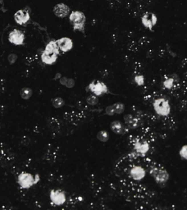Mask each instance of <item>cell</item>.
Wrapping results in <instances>:
<instances>
[{
  "mask_svg": "<svg viewBox=\"0 0 187 210\" xmlns=\"http://www.w3.org/2000/svg\"><path fill=\"white\" fill-rule=\"evenodd\" d=\"M135 84L139 86H141V85H144L145 83V78L142 75H137L135 76Z\"/></svg>",
  "mask_w": 187,
  "mask_h": 210,
  "instance_id": "25",
  "label": "cell"
},
{
  "mask_svg": "<svg viewBox=\"0 0 187 210\" xmlns=\"http://www.w3.org/2000/svg\"><path fill=\"white\" fill-rule=\"evenodd\" d=\"M60 83L67 88H72L75 85V80L72 78H67V77L63 76L60 78Z\"/></svg>",
  "mask_w": 187,
  "mask_h": 210,
  "instance_id": "19",
  "label": "cell"
},
{
  "mask_svg": "<svg viewBox=\"0 0 187 210\" xmlns=\"http://www.w3.org/2000/svg\"><path fill=\"white\" fill-rule=\"evenodd\" d=\"M54 14L60 18L66 17L70 13V8L64 3H58L54 7Z\"/></svg>",
  "mask_w": 187,
  "mask_h": 210,
  "instance_id": "13",
  "label": "cell"
},
{
  "mask_svg": "<svg viewBox=\"0 0 187 210\" xmlns=\"http://www.w3.org/2000/svg\"><path fill=\"white\" fill-rule=\"evenodd\" d=\"M52 104L53 106L56 108H60L62 107H63L65 104V102L63 100V98H60V97H57V98H54L52 100Z\"/></svg>",
  "mask_w": 187,
  "mask_h": 210,
  "instance_id": "21",
  "label": "cell"
},
{
  "mask_svg": "<svg viewBox=\"0 0 187 210\" xmlns=\"http://www.w3.org/2000/svg\"><path fill=\"white\" fill-rule=\"evenodd\" d=\"M88 88L96 96H101L108 91L106 84L101 81H93L89 85Z\"/></svg>",
  "mask_w": 187,
  "mask_h": 210,
  "instance_id": "6",
  "label": "cell"
},
{
  "mask_svg": "<svg viewBox=\"0 0 187 210\" xmlns=\"http://www.w3.org/2000/svg\"><path fill=\"white\" fill-rule=\"evenodd\" d=\"M86 102L88 104L90 105H96L99 102V98H98V96L96 95H90L89 97H87L86 98Z\"/></svg>",
  "mask_w": 187,
  "mask_h": 210,
  "instance_id": "23",
  "label": "cell"
},
{
  "mask_svg": "<svg viewBox=\"0 0 187 210\" xmlns=\"http://www.w3.org/2000/svg\"><path fill=\"white\" fill-rule=\"evenodd\" d=\"M40 181L39 175L34 176L29 172H21L17 177V183L22 189H30Z\"/></svg>",
  "mask_w": 187,
  "mask_h": 210,
  "instance_id": "1",
  "label": "cell"
},
{
  "mask_svg": "<svg viewBox=\"0 0 187 210\" xmlns=\"http://www.w3.org/2000/svg\"><path fill=\"white\" fill-rule=\"evenodd\" d=\"M59 48L58 45L57 44V41H54V40H51L50 42H48L47 44L46 47H45V49L44 51L48 52H52V53H56V54H59Z\"/></svg>",
  "mask_w": 187,
  "mask_h": 210,
  "instance_id": "17",
  "label": "cell"
},
{
  "mask_svg": "<svg viewBox=\"0 0 187 210\" xmlns=\"http://www.w3.org/2000/svg\"><path fill=\"white\" fill-rule=\"evenodd\" d=\"M146 175L145 170L140 166H135L130 171V176L135 181H140Z\"/></svg>",
  "mask_w": 187,
  "mask_h": 210,
  "instance_id": "11",
  "label": "cell"
},
{
  "mask_svg": "<svg viewBox=\"0 0 187 210\" xmlns=\"http://www.w3.org/2000/svg\"><path fill=\"white\" fill-rule=\"evenodd\" d=\"M14 19L18 25H24L30 20V13L27 10H19L15 13Z\"/></svg>",
  "mask_w": 187,
  "mask_h": 210,
  "instance_id": "12",
  "label": "cell"
},
{
  "mask_svg": "<svg viewBox=\"0 0 187 210\" xmlns=\"http://www.w3.org/2000/svg\"><path fill=\"white\" fill-rule=\"evenodd\" d=\"M58 54L56 53H52V52H46L44 50L43 53L41 54V60L42 62L44 63V64H47V65H52L54 64V62L57 61L58 59Z\"/></svg>",
  "mask_w": 187,
  "mask_h": 210,
  "instance_id": "15",
  "label": "cell"
},
{
  "mask_svg": "<svg viewBox=\"0 0 187 210\" xmlns=\"http://www.w3.org/2000/svg\"><path fill=\"white\" fill-rule=\"evenodd\" d=\"M8 40L15 45H22L25 40V35L19 30H13L8 35Z\"/></svg>",
  "mask_w": 187,
  "mask_h": 210,
  "instance_id": "7",
  "label": "cell"
},
{
  "mask_svg": "<svg viewBox=\"0 0 187 210\" xmlns=\"http://www.w3.org/2000/svg\"><path fill=\"white\" fill-rule=\"evenodd\" d=\"M113 105L114 110H115L116 114H121L125 110V105L121 104V103H116V104H114Z\"/></svg>",
  "mask_w": 187,
  "mask_h": 210,
  "instance_id": "22",
  "label": "cell"
},
{
  "mask_svg": "<svg viewBox=\"0 0 187 210\" xmlns=\"http://www.w3.org/2000/svg\"><path fill=\"white\" fill-rule=\"evenodd\" d=\"M49 198L51 202L54 205L61 206L66 202V194L61 190H52L49 194Z\"/></svg>",
  "mask_w": 187,
  "mask_h": 210,
  "instance_id": "5",
  "label": "cell"
},
{
  "mask_svg": "<svg viewBox=\"0 0 187 210\" xmlns=\"http://www.w3.org/2000/svg\"><path fill=\"white\" fill-rule=\"evenodd\" d=\"M124 121H125L126 126L128 128H131V129H135L142 125V122L140 118H136L131 114H127L124 117Z\"/></svg>",
  "mask_w": 187,
  "mask_h": 210,
  "instance_id": "8",
  "label": "cell"
},
{
  "mask_svg": "<svg viewBox=\"0 0 187 210\" xmlns=\"http://www.w3.org/2000/svg\"><path fill=\"white\" fill-rule=\"evenodd\" d=\"M110 128L115 134H117V135H123L127 132V127L119 121L112 122L110 124Z\"/></svg>",
  "mask_w": 187,
  "mask_h": 210,
  "instance_id": "16",
  "label": "cell"
},
{
  "mask_svg": "<svg viewBox=\"0 0 187 210\" xmlns=\"http://www.w3.org/2000/svg\"><path fill=\"white\" fill-rule=\"evenodd\" d=\"M154 109L159 116L167 117L171 112V106L165 98H157L154 102Z\"/></svg>",
  "mask_w": 187,
  "mask_h": 210,
  "instance_id": "4",
  "label": "cell"
},
{
  "mask_svg": "<svg viewBox=\"0 0 187 210\" xmlns=\"http://www.w3.org/2000/svg\"><path fill=\"white\" fill-rule=\"evenodd\" d=\"M141 21H142L143 25L146 28H149V30H152L153 26H155V24L157 22V17L154 13H147L142 17Z\"/></svg>",
  "mask_w": 187,
  "mask_h": 210,
  "instance_id": "10",
  "label": "cell"
},
{
  "mask_svg": "<svg viewBox=\"0 0 187 210\" xmlns=\"http://www.w3.org/2000/svg\"><path fill=\"white\" fill-rule=\"evenodd\" d=\"M179 154L182 159L187 160V144L183 145L179 151Z\"/></svg>",
  "mask_w": 187,
  "mask_h": 210,
  "instance_id": "24",
  "label": "cell"
},
{
  "mask_svg": "<svg viewBox=\"0 0 187 210\" xmlns=\"http://www.w3.org/2000/svg\"><path fill=\"white\" fill-rule=\"evenodd\" d=\"M97 138L101 142H107L109 139V134L106 131H100L97 134Z\"/></svg>",
  "mask_w": 187,
  "mask_h": 210,
  "instance_id": "20",
  "label": "cell"
},
{
  "mask_svg": "<svg viewBox=\"0 0 187 210\" xmlns=\"http://www.w3.org/2000/svg\"><path fill=\"white\" fill-rule=\"evenodd\" d=\"M134 150L135 152L140 154V155H144L147 153L149 150V145L146 141L145 140H137L134 144Z\"/></svg>",
  "mask_w": 187,
  "mask_h": 210,
  "instance_id": "14",
  "label": "cell"
},
{
  "mask_svg": "<svg viewBox=\"0 0 187 210\" xmlns=\"http://www.w3.org/2000/svg\"><path fill=\"white\" fill-rule=\"evenodd\" d=\"M174 84V79L173 78H168L166 79L164 81H163V85L165 88L167 89H172Z\"/></svg>",
  "mask_w": 187,
  "mask_h": 210,
  "instance_id": "26",
  "label": "cell"
},
{
  "mask_svg": "<svg viewBox=\"0 0 187 210\" xmlns=\"http://www.w3.org/2000/svg\"><path fill=\"white\" fill-rule=\"evenodd\" d=\"M69 20L71 24L73 26L75 31H79L84 32L85 23H86V17L85 14L79 11H75L70 14Z\"/></svg>",
  "mask_w": 187,
  "mask_h": 210,
  "instance_id": "2",
  "label": "cell"
},
{
  "mask_svg": "<svg viewBox=\"0 0 187 210\" xmlns=\"http://www.w3.org/2000/svg\"><path fill=\"white\" fill-rule=\"evenodd\" d=\"M105 112H106V114L109 115V116H113L114 114H116L115 110H114L113 105H110V106L107 107L106 109H105Z\"/></svg>",
  "mask_w": 187,
  "mask_h": 210,
  "instance_id": "27",
  "label": "cell"
},
{
  "mask_svg": "<svg viewBox=\"0 0 187 210\" xmlns=\"http://www.w3.org/2000/svg\"><path fill=\"white\" fill-rule=\"evenodd\" d=\"M150 175L159 185H165L169 179V174L167 171L159 167H153L149 171Z\"/></svg>",
  "mask_w": 187,
  "mask_h": 210,
  "instance_id": "3",
  "label": "cell"
},
{
  "mask_svg": "<svg viewBox=\"0 0 187 210\" xmlns=\"http://www.w3.org/2000/svg\"><path fill=\"white\" fill-rule=\"evenodd\" d=\"M17 56L15 53H11V54H9L8 57H7V60H8V62H9V63H10L11 65L13 64L14 62L17 61Z\"/></svg>",
  "mask_w": 187,
  "mask_h": 210,
  "instance_id": "28",
  "label": "cell"
},
{
  "mask_svg": "<svg viewBox=\"0 0 187 210\" xmlns=\"http://www.w3.org/2000/svg\"><path fill=\"white\" fill-rule=\"evenodd\" d=\"M57 44L58 45V48L62 52H67L70 51L73 47V42L70 38L63 37L61 38L58 40H57Z\"/></svg>",
  "mask_w": 187,
  "mask_h": 210,
  "instance_id": "9",
  "label": "cell"
},
{
  "mask_svg": "<svg viewBox=\"0 0 187 210\" xmlns=\"http://www.w3.org/2000/svg\"><path fill=\"white\" fill-rule=\"evenodd\" d=\"M32 94H33L32 90L30 89V88H28V87H24V88H22L21 90L20 95L23 99H26V100L29 99V98L32 96Z\"/></svg>",
  "mask_w": 187,
  "mask_h": 210,
  "instance_id": "18",
  "label": "cell"
}]
</instances>
